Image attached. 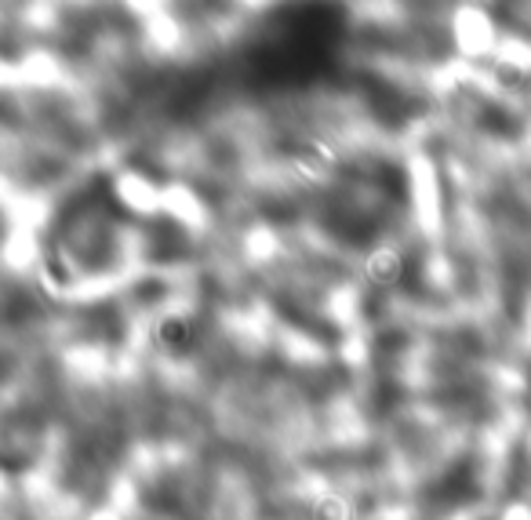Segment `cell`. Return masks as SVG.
I'll list each match as a JSON object with an SVG mask.
<instances>
[{"mask_svg": "<svg viewBox=\"0 0 531 520\" xmlns=\"http://www.w3.org/2000/svg\"><path fill=\"white\" fill-rule=\"evenodd\" d=\"M317 520H346V513L335 506V502H321V513H317Z\"/></svg>", "mask_w": 531, "mask_h": 520, "instance_id": "cell-2", "label": "cell"}, {"mask_svg": "<svg viewBox=\"0 0 531 520\" xmlns=\"http://www.w3.org/2000/svg\"><path fill=\"white\" fill-rule=\"evenodd\" d=\"M157 339H161L164 350H186L193 339V328H190V320H182V317H168L157 328Z\"/></svg>", "mask_w": 531, "mask_h": 520, "instance_id": "cell-1", "label": "cell"}]
</instances>
